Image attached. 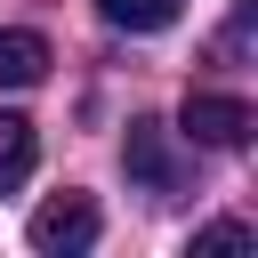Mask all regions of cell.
I'll return each instance as SVG.
<instances>
[{"instance_id":"obj_1","label":"cell","mask_w":258,"mask_h":258,"mask_svg":"<svg viewBox=\"0 0 258 258\" xmlns=\"http://www.w3.org/2000/svg\"><path fill=\"white\" fill-rule=\"evenodd\" d=\"M24 234H32V250H48V258L89 250V242H97V202L64 185V194H48V202L32 210V226H24Z\"/></svg>"},{"instance_id":"obj_2","label":"cell","mask_w":258,"mask_h":258,"mask_svg":"<svg viewBox=\"0 0 258 258\" xmlns=\"http://www.w3.org/2000/svg\"><path fill=\"white\" fill-rule=\"evenodd\" d=\"M250 129H258V113L242 97H210V89L185 97V137L194 145H250Z\"/></svg>"},{"instance_id":"obj_3","label":"cell","mask_w":258,"mask_h":258,"mask_svg":"<svg viewBox=\"0 0 258 258\" xmlns=\"http://www.w3.org/2000/svg\"><path fill=\"white\" fill-rule=\"evenodd\" d=\"M129 177L153 185V194L177 185V153H169V129L161 121H129Z\"/></svg>"},{"instance_id":"obj_4","label":"cell","mask_w":258,"mask_h":258,"mask_svg":"<svg viewBox=\"0 0 258 258\" xmlns=\"http://www.w3.org/2000/svg\"><path fill=\"white\" fill-rule=\"evenodd\" d=\"M32 81H48V40L40 32H0V89H32Z\"/></svg>"},{"instance_id":"obj_5","label":"cell","mask_w":258,"mask_h":258,"mask_svg":"<svg viewBox=\"0 0 258 258\" xmlns=\"http://www.w3.org/2000/svg\"><path fill=\"white\" fill-rule=\"evenodd\" d=\"M32 161H40V129L24 113H0V194H16L32 177Z\"/></svg>"},{"instance_id":"obj_6","label":"cell","mask_w":258,"mask_h":258,"mask_svg":"<svg viewBox=\"0 0 258 258\" xmlns=\"http://www.w3.org/2000/svg\"><path fill=\"white\" fill-rule=\"evenodd\" d=\"M97 8H105V24H121V32H161V24H177L185 0H97Z\"/></svg>"},{"instance_id":"obj_7","label":"cell","mask_w":258,"mask_h":258,"mask_svg":"<svg viewBox=\"0 0 258 258\" xmlns=\"http://www.w3.org/2000/svg\"><path fill=\"white\" fill-rule=\"evenodd\" d=\"M226 250H250V226L226 218V226H202V234H194V258H226Z\"/></svg>"}]
</instances>
